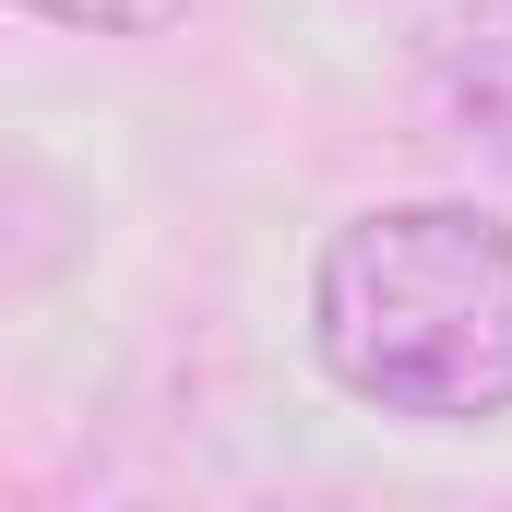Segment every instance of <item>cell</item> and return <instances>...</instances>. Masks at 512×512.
Masks as SVG:
<instances>
[{"label": "cell", "mask_w": 512, "mask_h": 512, "mask_svg": "<svg viewBox=\"0 0 512 512\" xmlns=\"http://www.w3.org/2000/svg\"><path fill=\"white\" fill-rule=\"evenodd\" d=\"M310 346L382 417H512V227L477 203L346 215L310 262Z\"/></svg>", "instance_id": "obj_1"}, {"label": "cell", "mask_w": 512, "mask_h": 512, "mask_svg": "<svg viewBox=\"0 0 512 512\" xmlns=\"http://www.w3.org/2000/svg\"><path fill=\"white\" fill-rule=\"evenodd\" d=\"M429 72H441L465 143L512 155V0H441L429 12Z\"/></svg>", "instance_id": "obj_2"}, {"label": "cell", "mask_w": 512, "mask_h": 512, "mask_svg": "<svg viewBox=\"0 0 512 512\" xmlns=\"http://www.w3.org/2000/svg\"><path fill=\"white\" fill-rule=\"evenodd\" d=\"M24 12H48V24H84V36H167L191 0H24Z\"/></svg>", "instance_id": "obj_3"}]
</instances>
